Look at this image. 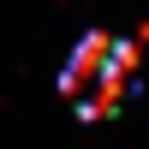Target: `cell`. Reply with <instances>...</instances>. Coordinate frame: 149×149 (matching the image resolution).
<instances>
[{
  "instance_id": "cell-1",
  "label": "cell",
  "mask_w": 149,
  "mask_h": 149,
  "mask_svg": "<svg viewBox=\"0 0 149 149\" xmlns=\"http://www.w3.org/2000/svg\"><path fill=\"white\" fill-rule=\"evenodd\" d=\"M107 60H113V36L107 30H90L78 48H72V60H66V72H60V95H72V102H84V95L102 84V72H107Z\"/></svg>"
}]
</instances>
